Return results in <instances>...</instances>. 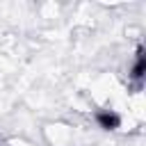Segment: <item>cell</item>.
I'll list each match as a JSON object with an SVG mask.
<instances>
[{
  "label": "cell",
  "instance_id": "2",
  "mask_svg": "<svg viewBox=\"0 0 146 146\" xmlns=\"http://www.w3.org/2000/svg\"><path fill=\"white\" fill-rule=\"evenodd\" d=\"M144 75H146V55H144V48L139 46L137 48V55H135V64L130 68V80H135V82L141 84Z\"/></svg>",
  "mask_w": 146,
  "mask_h": 146
},
{
  "label": "cell",
  "instance_id": "1",
  "mask_svg": "<svg viewBox=\"0 0 146 146\" xmlns=\"http://www.w3.org/2000/svg\"><path fill=\"white\" fill-rule=\"evenodd\" d=\"M94 119H96L98 128H103V130H107V132H114V130L121 128V114L114 112V110H98V112L94 114Z\"/></svg>",
  "mask_w": 146,
  "mask_h": 146
}]
</instances>
